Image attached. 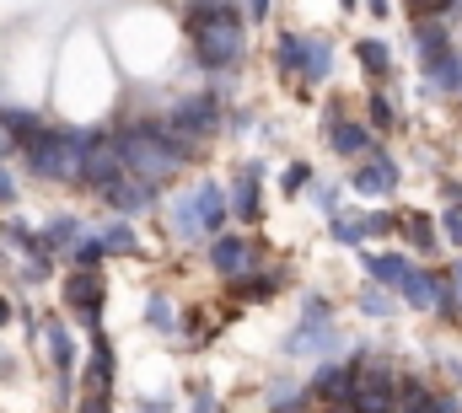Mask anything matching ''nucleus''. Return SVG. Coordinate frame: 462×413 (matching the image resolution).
I'll return each mask as SVG.
<instances>
[{"mask_svg": "<svg viewBox=\"0 0 462 413\" xmlns=\"http://www.w3.org/2000/svg\"><path fill=\"white\" fill-rule=\"evenodd\" d=\"M87 145H92L87 129H38V134L22 145V156H27V172H32V178H43V183H76V188H81Z\"/></svg>", "mask_w": 462, "mask_h": 413, "instance_id": "obj_1", "label": "nucleus"}, {"mask_svg": "<svg viewBox=\"0 0 462 413\" xmlns=\"http://www.w3.org/2000/svg\"><path fill=\"white\" fill-rule=\"evenodd\" d=\"M118 145H124V167H129L134 178H145V183H167V178H178V167H183V156H178V145L167 140V124H162V118L124 124V129H118Z\"/></svg>", "mask_w": 462, "mask_h": 413, "instance_id": "obj_2", "label": "nucleus"}, {"mask_svg": "<svg viewBox=\"0 0 462 413\" xmlns=\"http://www.w3.org/2000/svg\"><path fill=\"white\" fill-rule=\"evenodd\" d=\"M172 231L183 236V242H210V236H221V225H226V215H231V199H226V188L221 183H194L183 199H172Z\"/></svg>", "mask_w": 462, "mask_h": 413, "instance_id": "obj_3", "label": "nucleus"}, {"mask_svg": "<svg viewBox=\"0 0 462 413\" xmlns=\"http://www.w3.org/2000/svg\"><path fill=\"white\" fill-rule=\"evenodd\" d=\"M194 54L205 70H236L242 54H247V27H242V11H221L210 16L199 32H194Z\"/></svg>", "mask_w": 462, "mask_h": 413, "instance_id": "obj_4", "label": "nucleus"}, {"mask_svg": "<svg viewBox=\"0 0 462 413\" xmlns=\"http://www.w3.org/2000/svg\"><path fill=\"white\" fill-rule=\"evenodd\" d=\"M216 118H221V113H216V97H199V92H194V97H178V103L167 107L162 124H167V140L178 145V156L194 161L199 145L216 134Z\"/></svg>", "mask_w": 462, "mask_h": 413, "instance_id": "obj_5", "label": "nucleus"}, {"mask_svg": "<svg viewBox=\"0 0 462 413\" xmlns=\"http://www.w3.org/2000/svg\"><path fill=\"white\" fill-rule=\"evenodd\" d=\"M345 408H355V413H398V376H393L382 360H371L365 349L355 354V387H349Z\"/></svg>", "mask_w": 462, "mask_h": 413, "instance_id": "obj_6", "label": "nucleus"}, {"mask_svg": "<svg viewBox=\"0 0 462 413\" xmlns=\"http://www.w3.org/2000/svg\"><path fill=\"white\" fill-rule=\"evenodd\" d=\"M129 167H124V145H118V134H92V145H87V161H81V183L87 188H108L118 183Z\"/></svg>", "mask_w": 462, "mask_h": 413, "instance_id": "obj_7", "label": "nucleus"}, {"mask_svg": "<svg viewBox=\"0 0 462 413\" xmlns=\"http://www.w3.org/2000/svg\"><path fill=\"white\" fill-rule=\"evenodd\" d=\"M349 188H355L360 199H382V194H393V188H398V161H393V156H382V151L360 156V167H355Z\"/></svg>", "mask_w": 462, "mask_h": 413, "instance_id": "obj_8", "label": "nucleus"}, {"mask_svg": "<svg viewBox=\"0 0 462 413\" xmlns=\"http://www.w3.org/2000/svg\"><path fill=\"white\" fill-rule=\"evenodd\" d=\"M65 301L76 317H87L92 327H97V311H103V274L97 269H76L70 280H65Z\"/></svg>", "mask_w": 462, "mask_h": 413, "instance_id": "obj_9", "label": "nucleus"}, {"mask_svg": "<svg viewBox=\"0 0 462 413\" xmlns=\"http://www.w3.org/2000/svg\"><path fill=\"white\" fill-rule=\"evenodd\" d=\"M349 387H355V360H345V365H323V371L312 376L307 398H318V403H328V408H345Z\"/></svg>", "mask_w": 462, "mask_h": 413, "instance_id": "obj_10", "label": "nucleus"}, {"mask_svg": "<svg viewBox=\"0 0 462 413\" xmlns=\"http://www.w3.org/2000/svg\"><path fill=\"white\" fill-rule=\"evenodd\" d=\"M103 199H108V209H118V215L129 220V215H140V209L156 199V183H145V178L124 172L118 183H108V188H103Z\"/></svg>", "mask_w": 462, "mask_h": 413, "instance_id": "obj_11", "label": "nucleus"}, {"mask_svg": "<svg viewBox=\"0 0 462 413\" xmlns=\"http://www.w3.org/2000/svg\"><path fill=\"white\" fill-rule=\"evenodd\" d=\"M328 145H334L345 161H360V156L376 151V145H371V124H355V118H334V124H328Z\"/></svg>", "mask_w": 462, "mask_h": 413, "instance_id": "obj_12", "label": "nucleus"}, {"mask_svg": "<svg viewBox=\"0 0 462 413\" xmlns=\"http://www.w3.org/2000/svg\"><path fill=\"white\" fill-rule=\"evenodd\" d=\"M210 269L242 280V274L253 269V242H242V236H216V242H210Z\"/></svg>", "mask_w": 462, "mask_h": 413, "instance_id": "obj_13", "label": "nucleus"}, {"mask_svg": "<svg viewBox=\"0 0 462 413\" xmlns=\"http://www.w3.org/2000/svg\"><path fill=\"white\" fill-rule=\"evenodd\" d=\"M420 65H425V81H430V92L462 97V54H457V49H447V54H430V60H420Z\"/></svg>", "mask_w": 462, "mask_h": 413, "instance_id": "obj_14", "label": "nucleus"}, {"mask_svg": "<svg viewBox=\"0 0 462 413\" xmlns=\"http://www.w3.org/2000/svg\"><path fill=\"white\" fill-rule=\"evenodd\" d=\"M360 269L376 280V285H387V290H403V280H409V258H398V252H365L360 258Z\"/></svg>", "mask_w": 462, "mask_h": 413, "instance_id": "obj_15", "label": "nucleus"}, {"mask_svg": "<svg viewBox=\"0 0 462 413\" xmlns=\"http://www.w3.org/2000/svg\"><path fill=\"white\" fill-rule=\"evenodd\" d=\"M285 349L291 354H323V349H339V333H334V322H301Z\"/></svg>", "mask_w": 462, "mask_h": 413, "instance_id": "obj_16", "label": "nucleus"}, {"mask_svg": "<svg viewBox=\"0 0 462 413\" xmlns=\"http://www.w3.org/2000/svg\"><path fill=\"white\" fill-rule=\"evenodd\" d=\"M414 49H420V60L447 54V49H452V27H447V16H420V22H414Z\"/></svg>", "mask_w": 462, "mask_h": 413, "instance_id": "obj_17", "label": "nucleus"}, {"mask_svg": "<svg viewBox=\"0 0 462 413\" xmlns=\"http://www.w3.org/2000/svg\"><path fill=\"white\" fill-rule=\"evenodd\" d=\"M258 209H263V199H258V167H247L231 183V215L236 220H258Z\"/></svg>", "mask_w": 462, "mask_h": 413, "instance_id": "obj_18", "label": "nucleus"}, {"mask_svg": "<svg viewBox=\"0 0 462 413\" xmlns=\"http://www.w3.org/2000/svg\"><path fill=\"white\" fill-rule=\"evenodd\" d=\"M398 296L414 311H436V274H430V269H409V280H403Z\"/></svg>", "mask_w": 462, "mask_h": 413, "instance_id": "obj_19", "label": "nucleus"}, {"mask_svg": "<svg viewBox=\"0 0 462 413\" xmlns=\"http://www.w3.org/2000/svg\"><path fill=\"white\" fill-rule=\"evenodd\" d=\"M328 70H334V43H328V38H307L301 81H328Z\"/></svg>", "mask_w": 462, "mask_h": 413, "instance_id": "obj_20", "label": "nucleus"}, {"mask_svg": "<svg viewBox=\"0 0 462 413\" xmlns=\"http://www.w3.org/2000/svg\"><path fill=\"white\" fill-rule=\"evenodd\" d=\"M301 60H307V32H280V43H274V65H280L285 76H301Z\"/></svg>", "mask_w": 462, "mask_h": 413, "instance_id": "obj_21", "label": "nucleus"}, {"mask_svg": "<svg viewBox=\"0 0 462 413\" xmlns=\"http://www.w3.org/2000/svg\"><path fill=\"white\" fill-rule=\"evenodd\" d=\"M355 60H360L365 76H387V70H393V54H387L382 38H360V43H355Z\"/></svg>", "mask_w": 462, "mask_h": 413, "instance_id": "obj_22", "label": "nucleus"}, {"mask_svg": "<svg viewBox=\"0 0 462 413\" xmlns=\"http://www.w3.org/2000/svg\"><path fill=\"white\" fill-rule=\"evenodd\" d=\"M0 129H5L16 145H27L43 124H38V113H27V107H0Z\"/></svg>", "mask_w": 462, "mask_h": 413, "instance_id": "obj_23", "label": "nucleus"}, {"mask_svg": "<svg viewBox=\"0 0 462 413\" xmlns=\"http://www.w3.org/2000/svg\"><path fill=\"white\" fill-rule=\"evenodd\" d=\"M81 242V220L76 215H60V220H49V236H43V247H76Z\"/></svg>", "mask_w": 462, "mask_h": 413, "instance_id": "obj_24", "label": "nucleus"}, {"mask_svg": "<svg viewBox=\"0 0 462 413\" xmlns=\"http://www.w3.org/2000/svg\"><path fill=\"white\" fill-rule=\"evenodd\" d=\"M49 349H54V365H60V371L76 365V338L65 333V322H49Z\"/></svg>", "mask_w": 462, "mask_h": 413, "instance_id": "obj_25", "label": "nucleus"}, {"mask_svg": "<svg viewBox=\"0 0 462 413\" xmlns=\"http://www.w3.org/2000/svg\"><path fill=\"white\" fill-rule=\"evenodd\" d=\"M436 317H447V322H457V317H462V301H457L452 274H436Z\"/></svg>", "mask_w": 462, "mask_h": 413, "instance_id": "obj_26", "label": "nucleus"}, {"mask_svg": "<svg viewBox=\"0 0 462 413\" xmlns=\"http://www.w3.org/2000/svg\"><path fill=\"white\" fill-rule=\"evenodd\" d=\"M403 11H409L414 22H420V16H447V22H452V16H462V0H403Z\"/></svg>", "mask_w": 462, "mask_h": 413, "instance_id": "obj_27", "label": "nucleus"}, {"mask_svg": "<svg viewBox=\"0 0 462 413\" xmlns=\"http://www.w3.org/2000/svg\"><path fill=\"white\" fill-rule=\"evenodd\" d=\"M97 236H103V247H108V252H134V247H140V236H134V225H129V220H114V225H108V231H97Z\"/></svg>", "mask_w": 462, "mask_h": 413, "instance_id": "obj_28", "label": "nucleus"}, {"mask_svg": "<svg viewBox=\"0 0 462 413\" xmlns=\"http://www.w3.org/2000/svg\"><path fill=\"white\" fill-rule=\"evenodd\" d=\"M70 258H76V269H97V263L108 258V247H103V236H81V242L70 247Z\"/></svg>", "mask_w": 462, "mask_h": 413, "instance_id": "obj_29", "label": "nucleus"}, {"mask_svg": "<svg viewBox=\"0 0 462 413\" xmlns=\"http://www.w3.org/2000/svg\"><path fill=\"white\" fill-rule=\"evenodd\" d=\"M328 231H334V242L360 247V242H365V215H360V220H355V215H334V225H328Z\"/></svg>", "mask_w": 462, "mask_h": 413, "instance_id": "obj_30", "label": "nucleus"}, {"mask_svg": "<svg viewBox=\"0 0 462 413\" xmlns=\"http://www.w3.org/2000/svg\"><path fill=\"white\" fill-rule=\"evenodd\" d=\"M360 311H365V317H387V311H393V290L371 280V285L360 290Z\"/></svg>", "mask_w": 462, "mask_h": 413, "instance_id": "obj_31", "label": "nucleus"}, {"mask_svg": "<svg viewBox=\"0 0 462 413\" xmlns=\"http://www.w3.org/2000/svg\"><path fill=\"white\" fill-rule=\"evenodd\" d=\"M145 322H151L156 333H172V327H178V307H172V301H162V296H151V307H145Z\"/></svg>", "mask_w": 462, "mask_h": 413, "instance_id": "obj_32", "label": "nucleus"}, {"mask_svg": "<svg viewBox=\"0 0 462 413\" xmlns=\"http://www.w3.org/2000/svg\"><path fill=\"white\" fill-rule=\"evenodd\" d=\"M403 231H409V242H414L420 252H436V231H430V220H425V215H409V220H403Z\"/></svg>", "mask_w": 462, "mask_h": 413, "instance_id": "obj_33", "label": "nucleus"}, {"mask_svg": "<svg viewBox=\"0 0 462 413\" xmlns=\"http://www.w3.org/2000/svg\"><path fill=\"white\" fill-rule=\"evenodd\" d=\"M5 242H11V247H22V252H43V242H38L22 220H5Z\"/></svg>", "mask_w": 462, "mask_h": 413, "instance_id": "obj_34", "label": "nucleus"}, {"mask_svg": "<svg viewBox=\"0 0 462 413\" xmlns=\"http://www.w3.org/2000/svg\"><path fill=\"white\" fill-rule=\"evenodd\" d=\"M307 183H312V167H307V161H291V167H285V178H280V188H285V194H301Z\"/></svg>", "mask_w": 462, "mask_h": 413, "instance_id": "obj_35", "label": "nucleus"}, {"mask_svg": "<svg viewBox=\"0 0 462 413\" xmlns=\"http://www.w3.org/2000/svg\"><path fill=\"white\" fill-rule=\"evenodd\" d=\"M365 113H371V124H376V129H393V103H387L382 92H371V103H365Z\"/></svg>", "mask_w": 462, "mask_h": 413, "instance_id": "obj_36", "label": "nucleus"}, {"mask_svg": "<svg viewBox=\"0 0 462 413\" xmlns=\"http://www.w3.org/2000/svg\"><path fill=\"white\" fill-rule=\"evenodd\" d=\"M301 322H334V311L323 296H307V307H301Z\"/></svg>", "mask_w": 462, "mask_h": 413, "instance_id": "obj_37", "label": "nucleus"}, {"mask_svg": "<svg viewBox=\"0 0 462 413\" xmlns=\"http://www.w3.org/2000/svg\"><path fill=\"white\" fill-rule=\"evenodd\" d=\"M403 220H393V215H365V236H387V231H398Z\"/></svg>", "mask_w": 462, "mask_h": 413, "instance_id": "obj_38", "label": "nucleus"}, {"mask_svg": "<svg viewBox=\"0 0 462 413\" xmlns=\"http://www.w3.org/2000/svg\"><path fill=\"white\" fill-rule=\"evenodd\" d=\"M236 11L253 16V22H263V16H269V0H236Z\"/></svg>", "mask_w": 462, "mask_h": 413, "instance_id": "obj_39", "label": "nucleus"}, {"mask_svg": "<svg viewBox=\"0 0 462 413\" xmlns=\"http://www.w3.org/2000/svg\"><path fill=\"white\" fill-rule=\"evenodd\" d=\"M447 236L462 247V209H447Z\"/></svg>", "mask_w": 462, "mask_h": 413, "instance_id": "obj_40", "label": "nucleus"}, {"mask_svg": "<svg viewBox=\"0 0 462 413\" xmlns=\"http://www.w3.org/2000/svg\"><path fill=\"white\" fill-rule=\"evenodd\" d=\"M0 205H16V183H11L5 172H0Z\"/></svg>", "mask_w": 462, "mask_h": 413, "instance_id": "obj_41", "label": "nucleus"}, {"mask_svg": "<svg viewBox=\"0 0 462 413\" xmlns=\"http://www.w3.org/2000/svg\"><path fill=\"white\" fill-rule=\"evenodd\" d=\"M365 5H371V16H387L393 11V0H365Z\"/></svg>", "mask_w": 462, "mask_h": 413, "instance_id": "obj_42", "label": "nucleus"}, {"mask_svg": "<svg viewBox=\"0 0 462 413\" xmlns=\"http://www.w3.org/2000/svg\"><path fill=\"white\" fill-rule=\"evenodd\" d=\"M11 151H16V140H11V134L0 129V156H11Z\"/></svg>", "mask_w": 462, "mask_h": 413, "instance_id": "obj_43", "label": "nucleus"}, {"mask_svg": "<svg viewBox=\"0 0 462 413\" xmlns=\"http://www.w3.org/2000/svg\"><path fill=\"white\" fill-rule=\"evenodd\" d=\"M11 311H16V307H11V301H5V296H0V327H5V322H11Z\"/></svg>", "mask_w": 462, "mask_h": 413, "instance_id": "obj_44", "label": "nucleus"}, {"mask_svg": "<svg viewBox=\"0 0 462 413\" xmlns=\"http://www.w3.org/2000/svg\"><path fill=\"white\" fill-rule=\"evenodd\" d=\"M452 285H457V301H462V263H452Z\"/></svg>", "mask_w": 462, "mask_h": 413, "instance_id": "obj_45", "label": "nucleus"}, {"mask_svg": "<svg viewBox=\"0 0 462 413\" xmlns=\"http://www.w3.org/2000/svg\"><path fill=\"white\" fill-rule=\"evenodd\" d=\"M194 413H216V403H210V398H199V408Z\"/></svg>", "mask_w": 462, "mask_h": 413, "instance_id": "obj_46", "label": "nucleus"}, {"mask_svg": "<svg viewBox=\"0 0 462 413\" xmlns=\"http://www.w3.org/2000/svg\"><path fill=\"white\" fill-rule=\"evenodd\" d=\"M339 5H345V11H355V5H360V0H339Z\"/></svg>", "mask_w": 462, "mask_h": 413, "instance_id": "obj_47", "label": "nucleus"}, {"mask_svg": "<svg viewBox=\"0 0 462 413\" xmlns=\"http://www.w3.org/2000/svg\"><path fill=\"white\" fill-rule=\"evenodd\" d=\"M328 413H355V408H328Z\"/></svg>", "mask_w": 462, "mask_h": 413, "instance_id": "obj_48", "label": "nucleus"}, {"mask_svg": "<svg viewBox=\"0 0 462 413\" xmlns=\"http://www.w3.org/2000/svg\"><path fill=\"white\" fill-rule=\"evenodd\" d=\"M280 413H285V408H280Z\"/></svg>", "mask_w": 462, "mask_h": 413, "instance_id": "obj_49", "label": "nucleus"}]
</instances>
